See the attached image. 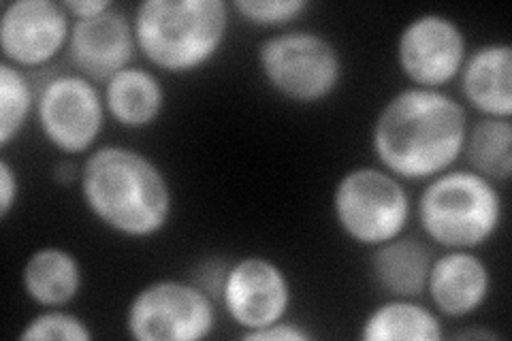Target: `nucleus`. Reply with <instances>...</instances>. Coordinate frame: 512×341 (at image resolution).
I'll use <instances>...</instances> for the list:
<instances>
[{
  "label": "nucleus",
  "mask_w": 512,
  "mask_h": 341,
  "mask_svg": "<svg viewBox=\"0 0 512 341\" xmlns=\"http://www.w3.org/2000/svg\"><path fill=\"white\" fill-rule=\"evenodd\" d=\"M331 211L346 239L372 250L408 231L414 205L406 182L378 165H363L335 182Z\"/></svg>",
  "instance_id": "nucleus-6"
},
{
  "label": "nucleus",
  "mask_w": 512,
  "mask_h": 341,
  "mask_svg": "<svg viewBox=\"0 0 512 341\" xmlns=\"http://www.w3.org/2000/svg\"><path fill=\"white\" fill-rule=\"evenodd\" d=\"M88 214L124 239H152L173 218V186L158 162L128 145H99L79 169Z\"/></svg>",
  "instance_id": "nucleus-2"
},
{
  "label": "nucleus",
  "mask_w": 512,
  "mask_h": 341,
  "mask_svg": "<svg viewBox=\"0 0 512 341\" xmlns=\"http://www.w3.org/2000/svg\"><path fill=\"white\" fill-rule=\"evenodd\" d=\"M35 118L54 150L67 156L90 154L109 118L103 88L75 71L54 75L39 86Z\"/></svg>",
  "instance_id": "nucleus-8"
},
{
  "label": "nucleus",
  "mask_w": 512,
  "mask_h": 341,
  "mask_svg": "<svg viewBox=\"0 0 512 341\" xmlns=\"http://www.w3.org/2000/svg\"><path fill=\"white\" fill-rule=\"evenodd\" d=\"M39 88L32 86L28 73L9 62H0V148L7 150L20 139L24 128L37 113Z\"/></svg>",
  "instance_id": "nucleus-20"
},
{
  "label": "nucleus",
  "mask_w": 512,
  "mask_h": 341,
  "mask_svg": "<svg viewBox=\"0 0 512 341\" xmlns=\"http://www.w3.org/2000/svg\"><path fill=\"white\" fill-rule=\"evenodd\" d=\"M73 18L56 0H13L0 15L3 60L24 71L39 69L67 52Z\"/></svg>",
  "instance_id": "nucleus-11"
},
{
  "label": "nucleus",
  "mask_w": 512,
  "mask_h": 341,
  "mask_svg": "<svg viewBox=\"0 0 512 341\" xmlns=\"http://www.w3.org/2000/svg\"><path fill=\"white\" fill-rule=\"evenodd\" d=\"M491 269L476 250H444L434 256L425 295L440 318L466 320L491 297Z\"/></svg>",
  "instance_id": "nucleus-13"
},
{
  "label": "nucleus",
  "mask_w": 512,
  "mask_h": 341,
  "mask_svg": "<svg viewBox=\"0 0 512 341\" xmlns=\"http://www.w3.org/2000/svg\"><path fill=\"white\" fill-rule=\"evenodd\" d=\"M218 327L210 292L188 280H154L126 305L124 329L137 341H201Z\"/></svg>",
  "instance_id": "nucleus-7"
},
{
  "label": "nucleus",
  "mask_w": 512,
  "mask_h": 341,
  "mask_svg": "<svg viewBox=\"0 0 512 341\" xmlns=\"http://www.w3.org/2000/svg\"><path fill=\"white\" fill-rule=\"evenodd\" d=\"M218 301L242 333L256 331L288 318L293 305V282L271 258L261 254L242 256L227 265Z\"/></svg>",
  "instance_id": "nucleus-10"
},
{
  "label": "nucleus",
  "mask_w": 512,
  "mask_h": 341,
  "mask_svg": "<svg viewBox=\"0 0 512 341\" xmlns=\"http://www.w3.org/2000/svg\"><path fill=\"white\" fill-rule=\"evenodd\" d=\"M231 11L224 0H143L133 13L137 52L160 73H197L227 43Z\"/></svg>",
  "instance_id": "nucleus-3"
},
{
  "label": "nucleus",
  "mask_w": 512,
  "mask_h": 341,
  "mask_svg": "<svg viewBox=\"0 0 512 341\" xmlns=\"http://www.w3.org/2000/svg\"><path fill=\"white\" fill-rule=\"evenodd\" d=\"M67 54L75 73L103 86L133 64L137 54L133 18L114 5L94 18L73 20Z\"/></svg>",
  "instance_id": "nucleus-12"
},
{
  "label": "nucleus",
  "mask_w": 512,
  "mask_h": 341,
  "mask_svg": "<svg viewBox=\"0 0 512 341\" xmlns=\"http://www.w3.org/2000/svg\"><path fill=\"white\" fill-rule=\"evenodd\" d=\"M86 273L79 258L62 246H43L30 252L22 267V290L30 303L67 307L84 290Z\"/></svg>",
  "instance_id": "nucleus-17"
},
{
  "label": "nucleus",
  "mask_w": 512,
  "mask_h": 341,
  "mask_svg": "<svg viewBox=\"0 0 512 341\" xmlns=\"http://www.w3.org/2000/svg\"><path fill=\"white\" fill-rule=\"evenodd\" d=\"M64 7H67L73 20H88L105 13L114 7V3L111 0H64Z\"/></svg>",
  "instance_id": "nucleus-25"
},
{
  "label": "nucleus",
  "mask_w": 512,
  "mask_h": 341,
  "mask_svg": "<svg viewBox=\"0 0 512 341\" xmlns=\"http://www.w3.org/2000/svg\"><path fill=\"white\" fill-rule=\"evenodd\" d=\"M434 250L419 237L399 235L372 248L370 275L384 297L419 299L425 295Z\"/></svg>",
  "instance_id": "nucleus-15"
},
{
  "label": "nucleus",
  "mask_w": 512,
  "mask_h": 341,
  "mask_svg": "<svg viewBox=\"0 0 512 341\" xmlns=\"http://www.w3.org/2000/svg\"><path fill=\"white\" fill-rule=\"evenodd\" d=\"M468 128V109L455 96L408 86L380 107L372 152L378 167L402 182H429L457 167Z\"/></svg>",
  "instance_id": "nucleus-1"
},
{
  "label": "nucleus",
  "mask_w": 512,
  "mask_h": 341,
  "mask_svg": "<svg viewBox=\"0 0 512 341\" xmlns=\"http://www.w3.org/2000/svg\"><path fill=\"white\" fill-rule=\"evenodd\" d=\"M267 88L295 105H318L340 90L344 58L327 35L316 30H284L267 37L256 52Z\"/></svg>",
  "instance_id": "nucleus-5"
},
{
  "label": "nucleus",
  "mask_w": 512,
  "mask_h": 341,
  "mask_svg": "<svg viewBox=\"0 0 512 341\" xmlns=\"http://www.w3.org/2000/svg\"><path fill=\"white\" fill-rule=\"evenodd\" d=\"M22 182L20 173L13 167V162L3 156L0 158V220H7L11 211L20 203Z\"/></svg>",
  "instance_id": "nucleus-24"
},
{
  "label": "nucleus",
  "mask_w": 512,
  "mask_h": 341,
  "mask_svg": "<svg viewBox=\"0 0 512 341\" xmlns=\"http://www.w3.org/2000/svg\"><path fill=\"white\" fill-rule=\"evenodd\" d=\"M22 341H92L94 331L82 316L64 307H43L18 335Z\"/></svg>",
  "instance_id": "nucleus-21"
},
{
  "label": "nucleus",
  "mask_w": 512,
  "mask_h": 341,
  "mask_svg": "<svg viewBox=\"0 0 512 341\" xmlns=\"http://www.w3.org/2000/svg\"><path fill=\"white\" fill-rule=\"evenodd\" d=\"M425 237L444 250H478L504 222L500 186L472 169H448L425 188L416 203Z\"/></svg>",
  "instance_id": "nucleus-4"
},
{
  "label": "nucleus",
  "mask_w": 512,
  "mask_h": 341,
  "mask_svg": "<svg viewBox=\"0 0 512 341\" xmlns=\"http://www.w3.org/2000/svg\"><path fill=\"white\" fill-rule=\"evenodd\" d=\"M457 339H487V341H495V339H500V335L495 333V331H483V329H472V331H459L457 335H455Z\"/></svg>",
  "instance_id": "nucleus-26"
},
{
  "label": "nucleus",
  "mask_w": 512,
  "mask_h": 341,
  "mask_svg": "<svg viewBox=\"0 0 512 341\" xmlns=\"http://www.w3.org/2000/svg\"><path fill=\"white\" fill-rule=\"evenodd\" d=\"M463 103L480 118H512V47L491 41L470 52L457 77Z\"/></svg>",
  "instance_id": "nucleus-14"
},
{
  "label": "nucleus",
  "mask_w": 512,
  "mask_h": 341,
  "mask_svg": "<svg viewBox=\"0 0 512 341\" xmlns=\"http://www.w3.org/2000/svg\"><path fill=\"white\" fill-rule=\"evenodd\" d=\"M470 54L468 35L457 20L440 11L414 15L399 30L395 62L410 86L444 90L457 81Z\"/></svg>",
  "instance_id": "nucleus-9"
},
{
  "label": "nucleus",
  "mask_w": 512,
  "mask_h": 341,
  "mask_svg": "<svg viewBox=\"0 0 512 341\" xmlns=\"http://www.w3.org/2000/svg\"><path fill=\"white\" fill-rule=\"evenodd\" d=\"M463 158L468 169L493 184H506L512 177V122L504 118H480L470 124Z\"/></svg>",
  "instance_id": "nucleus-19"
},
{
  "label": "nucleus",
  "mask_w": 512,
  "mask_h": 341,
  "mask_svg": "<svg viewBox=\"0 0 512 341\" xmlns=\"http://www.w3.org/2000/svg\"><path fill=\"white\" fill-rule=\"evenodd\" d=\"M103 99L107 116L118 126L143 131L163 116L167 92L154 71L131 64L105 81Z\"/></svg>",
  "instance_id": "nucleus-16"
},
{
  "label": "nucleus",
  "mask_w": 512,
  "mask_h": 341,
  "mask_svg": "<svg viewBox=\"0 0 512 341\" xmlns=\"http://www.w3.org/2000/svg\"><path fill=\"white\" fill-rule=\"evenodd\" d=\"M231 9L259 28H284L310 9L308 0H235Z\"/></svg>",
  "instance_id": "nucleus-22"
},
{
  "label": "nucleus",
  "mask_w": 512,
  "mask_h": 341,
  "mask_svg": "<svg viewBox=\"0 0 512 341\" xmlns=\"http://www.w3.org/2000/svg\"><path fill=\"white\" fill-rule=\"evenodd\" d=\"M239 337L248 341H310L314 339V333H310L306 327H301V324L284 318L274 324H267L263 329L242 333Z\"/></svg>",
  "instance_id": "nucleus-23"
},
{
  "label": "nucleus",
  "mask_w": 512,
  "mask_h": 341,
  "mask_svg": "<svg viewBox=\"0 0 512 341\" xmlns=\"http://www.w3.org/2000/svg\"><path fill=\"white\" fill-rule=\"evenodd\" d=\"M359 337L363 341H440L444 327L431 305L387 297L363 318Z\"/></svg>",
  "instance_id": "nucleus-18"
}]
</instances>
